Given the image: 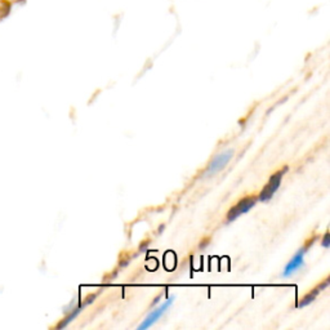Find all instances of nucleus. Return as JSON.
I'll use <instances>...</instances> for the list:
<instances>
[{
	"instance_id": "nucleus-1",
	"label": "nucleus",
	"mask_w": 330,
	"mask_h": 330,
	"mask_svg": "<svg viewBox=\"0 0 330 330\" xmlns=\"http://www.w3.org/2000/svg\"><path fill=\"white\" fill-rule=\"evenodd\" d=\"M316 240V236L312 237L311 240H309L307 243H306V245H303L301 249L298 250V252L296 253V256L292 258V261L288 263L287 266H285V268H284V272H283V276L284 277H289L292 276V275L294 274L296 271H298L299 268L302 267L303 266V261H305V254L307 253V250L310 249V246L314 244V241Z\"/></svg>"
},
{
	"instance_id": "nucleus-2",
	"label": "nucleus",
	"mask_w": 330,
	"mask_h": 330,
	"mask_svg": "<svg viewBox=\"0 0 330 330\" xmlns=\"http://www.w3.org/2000/svg\"><path fill=\"white\" fill-rule=\"evenodd\" d=\"M287 170H288V166H285V168L281 169V170L276 171V173H275V174L272 175L271 178H270L268 183L266 184L265 188H263V190H262V192L259 193L258 200H261V201H267V200L272 199L274 193L276 192L277 188L280 187L281 179H283V175L287 173Z\"/></svg>"
},
{
	"instance_id": "nucleus-3",
	"label": "nucleus",
	"mask_w": 330,
	"mask_h": 330,
	"mask_svg": "<svg viewBox=\"0 0 330 330\" xmlns=\"http://www.w3.org/2000/svg\"><path fill=\"white\" fill-rule=\"evenodd\" d=\"M257 200H258V197L254 196H245L244 199L240 200L237 204H235V205L230 209V212H228L227 214V222L235 221L236 218H239L240 215L249 212L250 209L256 205Z\"/></svg>"
},
{
	"instance_id": "nucleus-4",
	"label": "nucleus",
	"mask_w": 330,
	"mask_h": 330,
	"mask_svg": "<svg viewBox=\"0 0 330 330\" xmlns=\"http://www.w3.org/2000/svg\"><path fill=\"white\" fill-rule=\"evenodd\" d=\"M232 156H234V150H226V151L215 156L214 159L212 160V163L209 164L208 169H206V174L212 175L221 171L231 162Z\"/></svg>"
},
{
	"instance_id": "nucleus-5",
	"label": "nucleus",
	"mask_w": 330,
	"mask_h": 330,
	"mask_svg": "<svg viewBox=\"0 0 330 330\" xmlns=\"http://www.w3.org/2000/svg\"><path fill=\"white\" fill-rule=\"evenodd\" d=\"M173 301H174V297H169V298L166 299V301H165V302L160 306V307H158V309L154 310V311L151 312V314H150L146 319H145L144 323L138 327V329L146 330V329H149L150 327H153L156 321L159 320L163 315H164V312H166V310L170 307V305L173 303Z\"/></svg>"
},
{
	"instance_id": "nucleus-6",
	"label": "nucleus",
	"mask_w": 330,
	"mask_h": 330,
	"mask_svg": "<svg viewBox=\"0 0 330 330\" xmlns=\"http://www.w3.org/2000/svg\"><path fill=\"white\" fill-rule=\"evenodd\" d=\"M328 285H329V279H327V280L324 281V283L319 284L318 287L315 288V289H312L310 293L306 294L305 297L302 298V301L299 302V307H306L307 305H310V303H312L316 299V297L319 296V293L320 292H323V290L325 289V288H328Z\"/></svg>"
},
{
	"instance_id": "nucleus-7",
	"label": "nucleus",
	"mask_w": 330,
	"mask_h": 330,
	"mask_svg": "<svg viewBox=\"0 0 330 330\" xmlns=\"http://www.w3.org/2000/svg\"><path fill=\"white\" fill-rule=\"evenodd\" d=\"M329 240H330L329 232H327V234H325V236H324V239H323V241H321V245L324 246V248H329V245H330Z\"/></svg>"
}]
</instances>
